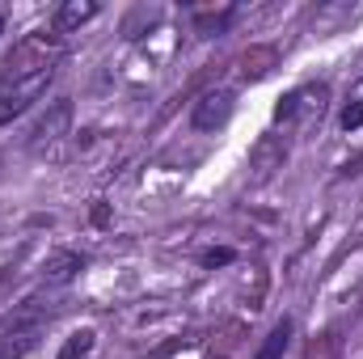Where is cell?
Here are the masks:
<instances>
[{
    "instance_id": "obj_5",
    "label": "cell",
    "mask_w": 363,
    "mask_h": 359,
    "mask_svg": "<svg viewBox=\"0 0 363 359\" xmlns=\"http://www.w3.org/2000/svg\"><path fill=\"white\" fill-rule=\"evenodd\" d=\"M283 161H287V140H283L279 131H267V136L254 144V153H250V165H254L258 178H271L274 170H283Z\"/></svg>"
},
{
    "instance_id": "obj_8",
    "label": "cell",
    "mask_w": 363,
    "mask_h": 359,
    "mask_svg": "<svg viewBox=\"0 0 363 359\" xmlns=\"http://www.w3.org/2000/svg\"><path fill=\"white\" fill-rule=\"evenodd\" d=\"M81 267H85L81 254H72V250H55V254L43 263V279H47V283H68V279H77V270Z\"/></svg>"
},
{
    "instance_id": "obj_13",
    "label": "cell",
    "mask_w": 363,
    "mask_h": 359,
    "mask_svg": "<svg viewBox=\"0 0 363 359\" xmlns=\"http://www.w3.org/2000/svg\"><path fill=\"white\" fill-rule=\"evenodd\" d=\"M233 258H237L233 250H203V254H199V263H203V267H228Z\"/></svg>"
},
{
    "instance_id": "obj_2",
    "label": "cell",
    "mask_w": 363,
    "mask_h": 359,
    "mask_svg": "<svg viewBox=\"0 0 363 359\" xmlns=\"http://www.w3.org/2000/svg\"><path fill=\"white\" fill-rule=\"evenodd\" d=\"M325 97H330L325 85H300V89H291L287 97H279V106H274V123L296 127V131H308V127L325 114Z\"/></svg>"
},
{
    "instance_id": "obj_4",
    "label": "cell",
    "mask_w": 363,
    "mask_h": 359,
    "mask_svg": "<svg viewBox=\"0 0 363 359\" xmlns=\"http://www.w3.org/2000/svg\"><path fill=\"white\" fill-rule=\"evenodd\" d=\"M233 106H237V97L228 89L203 93V97L194 101V110H190V127H194V131H220V127H228Z\"/></svg>"
},
{
    "instance_id": "obj_15",
    "label": "cell",
    "mask_w": 363,
    "mask_h": 359,
    "mask_svg": "<svg viewBox=\"0 0 363 359\" xmlns=\"http://www.w3.org/2000/svg\"><path fill=\"white\" fill-rule=\"evenodd\" d=\"M0 34H4V9H0Z\"/></svg>"
},
{
    "instance_id": "obj_3",
    "label": "cell",
    "mask_w": 363,
    "mask_h": 359,
    "mask_svg": "<svg viewBox=\"0 0 363 359\" xmlns=\"http://www.w3.org/2000/svg\"><path fill=\"white\" fill-rule=\"evenodd\" d=\"M68 131H72V101H68V97H55V101L34 118L26 144H30V153H47V148H55Z\"/></svg>"
},
{
    "instance_id": "obj_10",
    "label": "cell",
    "mask_w": 363,
    "mask_h": 359,
    "mask_svg": "<svg viewBox=\"0 0 363 359\" xmlns=\"http://www.w3.org/2000/svg\"><path fill=\"white\" fill-rule=\"evenodd\" d=\"M287 343H291V321L283 317L271 334L262 338V347H258V355H254V359H283V355H287Z\"/></svg>"
},
{
    "instance_id": "obj_12",
    "label": "cell",
    "mask_w": 363,
    "mask_h": 359,
    "mask_svg": "<svg viewBox=\"0 0 363 359\" xmlns=\"http://www.w3.org/2000/svg\"><path fill=\"white\" fill-rule=\"evenodd\" d=\"M338 123H342V131H359V127H363V97H351V101L342 106Z\"/></svg>"
},
{
    "instance_id": "obj_14",
    "label": "cell",
    "mask_w": 363,
    "mask_h": 359,
    "mask_svg": "<svg viewBox=\"0 0 363 359\" xmlns=\"http://www.w3.org/2000/svg\"><path fill=\"white\" fill-rule=\"evenodd\" d=\"M93 224H110V207H106V203L93 207Z\"/></svg>"
},
{
    "instance_id": "obj_11",
    "label": "cell",
    "mask_w": 363,
    "mask_h": 359,
    "mask_svg": "<svg viewBox=\"0 0 363 359\" xmlns=\"http://www.w3.org/2000/svg\"><path fill=\"white\" fill-rule=\"evenodd\" d=\"M89 351H93V330H77V334L64 338V347H60L55 359H85Z\"/></svg>"
},
{
    "instance_id": "obj_7",
    "label": "cell",
    "mask_w": 363,
    "mask_h": 359,
    "mask_svg": "<svg viewBox=\"0 0 363 359\" xmlns=\"http://www.w3.org/2000/svg\"><path fill=\"white\" fill-rule=\"evenodd\" d=\"M274 64H279V47L258 43V47H250V51L241 55V77H245V81H267L274 72Z\"/></svg>"
},
{
    "instance_id": "obj_1",
    "label": "cell",
    "mask_w": 363,
    "mask_h": 359,
    "mask_svg": "<svg viewBox=\"0 0 363 359\" xmlns=\"http://www.w3.org/2000/svg\"><path fill=\"white\" fill-rule=\"evenodd\" d=\"M60 60H64V43H60V34H47V30L26 34L4 55V72H0V127H9L17 114H26L47 93V85L60 72Z\"/></svg>"
},
{
    "instance_id": "obj_9",
    "label": "cell",
    "mask_w": 363,
    "mask_h": 359,
    "mask_svg": "<svg viewBox=\"0 0 363 359\" xmlns=\"http://www.w3.org/2000/svg\"><path fill=\"white\" fill-rule=\"evenodd\" d=\"M233 17H237L233 4H224V9H194V30L211 38V34H224L233 26Z\"/></svg>"
},
{
    "instance_id": "obj_6",
    "label": "cell",
    "mask_w": 363,
    "mask_h": 359,
    "mask_svg": "<svg viewBox=\"0 0 363 359\" xmlns=\"http://www.w3.org/2000/svg\"><path fill=\"white\" fill-rule=\"evenodd\" d=\"M97 13H101L97 0H64V4L55 9V17H51V30H55V34H72V30L89 26Z\"/></svg>"
}]
</instances>
